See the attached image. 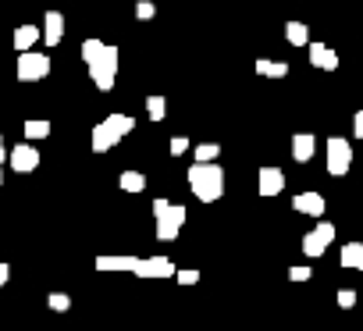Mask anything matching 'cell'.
I'll list each match as a JSON object with an SVG mask.
<instances>
[{"mask_svg":"<svg viewBox=\"0 0 363 331\" xmlns=\"http://www.w3.org/2000/svg\"><path fill=\"white\" fill-rule=\"evenodd\" d=\"M0 186H4V175H0Z\"/></svg>","mask_w":363,"mask_h":331,"instance_id":"836d02e7","label":"cell"},{"mask_svg":"<svg viewBox=\"0 0 363 331\" xmlns=\"http://www.w3.org/2000/svg\"><path fill=\"white\" fill-rule=\"evenodd\" d=\"M139 278H150V281H157V278H174L178 274V267L167 260V257H143V264H139V271H135Z\"/></svg>","mask_w":363,"mask_h":331,"instance_id":"9c48e42d","label":"cell"},{"mask_svg":"<svg viewBox=\"0 0 363 331\" xmlns=\"http://www.w3.org/2000/svg\"><path fill=\"white\" fill-rule=\"evenodd\" d=\"M153 218H157V239H160V242H174L189 214H186V207H182V203L153 200Z\"/></svg>","mask_w":363,"mask_h":331,"instance_id":"3957f363","label":"cell"},{"mask_svg":"<svg viewBox=\"0 0 363 331\" xmlns=\"http://www.w3.org/2000/svg\"><path fill=\"white\" fill-rule=\"evenodd\" d=\"M310 64L320 72H338V54L324 43H310Z\"/></svg>","mask_w":363,"mask_h":331,"instance_id":"7c38bea8","label":"cell"},{"mask_svg":"<svg viewBox=\"0 0 363 331\" xmlns=\"http://www.w3.org/2000/svg\"><path fill=\"white\" fill-rule=\"evenodd\" d=\"M349 168H352V146L342 135H331L328 139V175L342 179V175H349Z\"/></svg>","mask_w":363,"mask_h":331,"instance_id":"5b68a950","label":"cell"},{"mask_svg":"<svg viewBox=\"0 0 363 331\" xmlns=\"http://www.w3.org/2000/svg\"><path fill=\"white\" fill-rule=\"evenodd\" d=\"M338 264L349 271H363V242H345L338 253Z\"/></svg>","mask_w":363,"mask_h":331,"instance_id":"e0dca14e","label":"cell"},{"mask_svg":"<svg viewBox=\"0 0 363 331\" xmlns=\"http://www.w3.org/2000/svg\"><path fill=\"white\" fill-rule=\"evenodd\" d=\"M8 157H11V153H8V146H4V139H0V164H4Z\"/></svg>","mask_w":363,"mask_h":331,"instance_id":"d6a6232c","label":"cell"},{"mask_svg":"<svg viewBox=\"0 0 363 331\" xmlns=\"http://www.w3.org/2000/svg\"><path fill=\"white\" fill-rule=\"evenodd\" d=\"M313 278V267L299 264V267H289V281H310Z\"/></svg>","mask_w":363,"mask_h":331,"instance_id":"4316f807","label":"cell"},{"mask_svg":"<svg viewBox=\"0 0 363 331\" xmlns=\"http://www.w3.org/2000/svg\"><path fill=\"white\" fill-rule=\"evenodd\" d=\"M47 306H50V310H57V313H65V310H72V296H65V292H50Z\"/></svg>","mask_w":363,"mask_h":331,"instance_id":"d4e9b609","label":"cell"},{"mask_svg":"<svg viewBox=\"0 0 363 331\" xmlns=\"http://www.w3.org/2000/svg\"><path fill=\"white\" fill-rule=\"evenodd\" d=\"M132 128H135V121H132L128 114H111V118H104V121L93 128L89 142H93V150H96V153H107V150H114V146H118Z\"/></svg>","mask_w":363,"mask_h":331,"instance_id":"7a4b0ae2","label":"cell"},{"mask_svg":"<svg viewBox=\"0 0 363 331\" xmlns=\"http://www.w3.org/2000/svg\"><path fill=\"white\" fill-rule=\"evenodd\" d=\"M146 114H150V121H164V114H167V100L164 96H146Z\"/></svg>","mask_w":363,"mask_h":331,"instance_id":"7402d4cb","label":"cell"},{"mask_svg":"<svg viewBox=\"0 0 363 331\" xmlns=\"http://www.w3.org/2000/svg\"><path fill=\"white\" fill-rule=\"evenodd\" d=\"M47 135H50V121H43V118L26 121V139H29V142H40V139H47Z\"/></svg>","mask_w":363,"mask_h":331,"instance_id":"44dd1931","label":"cell"},{"mask_svg":"<svg viewBox=\"0 0 363 331\" xmlns=\"http://www.w3.org/2000/svg\"><path fill=\"white\" fill-rule=\"evenodd\" d=\"M335 242V225H328V221H320L317 228H310L306 235H303V253L313 260V257H324V249Z\"/></svg>","mask_w":363,"mask_h":331,"instance_id":"52a82bcc","label":"cell"},{"mask_svg":"<svg viewBox=\"0 0 363 331\" xmlns=\"http://www.w3.org/2000/svg\"><path fill=\"white\" fill-rule=\"evenodd\" d=\"M11 172H18V175H33L36 168H40V150L33 146V142H18L15 150H11Z\"/></svg>","mask_w":363,"mask_h":331,"instance_id":"ba28073f","label":"cell"},{"mask_svg":"<svg viewBox=\"0 0 363 331\" xmlns=\"http://www.w3.org/2000/svg\"><path fill=\"white\" fill-rule=\"evenodd\" d=\"M89 79L100 93H111L114 89V79H118V47H104V54L89 64Z\"/></svg>","mask_w":363,"mask_h":331,"instance_id":"277c9868","label":"cell"},{"mask_svg":"<svg viewBox=\"0 0 363 331\" xmlns=\"http://www.w3.org/2000/svg\"><path fill=\"white\" fill-rule=\"evenodd\" d=\"M50 75V57L40 54V50H29V54H18V79L22 82H40Z\"/></svg>","mask_w":363,"mask_h":331,"instance_id":"8992f818","label":"cell"},{"mask_svg":"<svg viewBox=\"0 0 363 331\" xmlns=\"http://www.w3.org/2000/svg\"><path fill=\"white\" fill-rule=\"evenodd\" d=\"M218 153H221L218 142H200V146H196V164H214Z\"/></svg>","mask_w":363,"mask_h":331,"instance_id":"cb8c5ba5","label":"cell"},{"mask_svg":"<svg viewBox=\"0 0 363 331\" xmlns=\"http://www.w3.org/2000/svg\"><path fill=\"white\" fill-rule=\"evenodd\" d=\"M157 15V4H153V0H139V4H135V18L139 22H150Z\"/></svg>","mask_w":363,"mask_h":331,"instance_id":"484cf974","label":"cell"},{"mask_svg":"<svg viewBox=\"0 0 363 331\" xmlns=\"http://www.w3.org/2000/svg\"><path fill=\"white\" fill-rule=\"evenodd\" d=\"M118 186H121L125 193H143V189H146V175H143V172H121Z\"/></svg>","mask_w":363,"mask_h":331,"instance_id":"ffe728a7","label":"cell"},{"mask_svg":"<svg viewBox=\"0 0 363 331\" xmlns=\"http://www.w3.org/2000/svg\"><path fill=\"white\" fill-rule=\"evenodd\" d=\"M8 278H11V267H8V264H0V288L8 285Z\"/></svg>","mask_w":363,"mask_h":331,"instance_id":"1f68e13d","label":"cell"},{"mask_svg":"<svg viewBox=\"0 0 363 331\" xmlns=\"http://www.w3.org/2000/svg\"><path fill=\"white\" fill-rule=\"evenodd\" d=\"M139 257H96V271H128L135 274L139 271Z\"/></svg>","mask_w":363,"mask_h":331,"instance_id":"2e32d148","label":"cell"},{"mask_svg":"<svg viewBox=\"0 0 363 331\" xmlns=\"http://www.w3.org/2000/svg\"><path fill=\"white\" fill-rule=\"evenodd\" d=\"M257 189H260V196H278V193L285 189V175H281V168H260Z\"/></svg>","mask_w":363,"mask_h":331,"instance_id":"30bf717a","label":"cell"},{"mask_svg":"<svg viewBox=\"0 0 363 331\" xmlns=\"http://www.w3.org/2000/svg\"><path fill=\"white\" fill-rule=\"evenodd\" d=\"M61 40H65V15L61 11H47V18H43V43L57 47Z\"/></svg>","mask_w":363,"mask_h":331,"instance_id":"8fae6325","label":"cell"},{"mask_svg":"<svg viewBox=\"0 0 363 331\" xmlns=\"http://www.w3.org/2000/svg\"><path fill=\"white\" fill-rule=\"evenodd\" d=\"M189 189L196 193L200 203H218L225 193V172L218 164H193L189 168Z\"/></svg>","mask_w":363,"mask_h":331,"instance_id":"6da1fadb","label":"cell"},{"mask_svg":"<svg viewBox=\"0 0 363 331\" xmlns=\"http://www.w3.org/2000/svg\"><path fill=\"white\" fill-rule=\"evenodd\" d=\"M292 211H296V214L320 218V214H324V196H320V193H299V196L292 200Z\"/></svg>","mask_w":363,"mask_h":331,"instance_id":"5bb4252c","label":"cell"},{"mask_svg":"<svg viewBox=\"0 0 363 331\" xmlns=\"http://www.w3.org/2000/svg\"><path fill=\"white\" fill-rule=\"evenodd\" d=\"M285 40L292 47H310V29L303 22H285Z\"/></svg>","mask_w":363,"mask_h":331,"instance_id":"d6986e66","label":"cell"},{"mask_svg":"<svg viewBox=\"0 0 363 331\" xmlns=\"http://www.w3.org/2000/svg\"><path fill=\"white\" fill-rule=\"evenodd\" d=\"M104 47H107L104 40H86V43H82V61H86V68H89V64H93V61L104 54Z\"/></svg>","mask_w":363,"mask_h":331,"instance_id":"603a6c76","label":"cell"},{"mask_svg":"<svg viewBox=\"0 0 363 331\" xmlns=\"http://www.w3.org/2000/svg\"><path fill=\"white\" fill-rule=\"evenodd\" d=\"M313 150H317L313 132H296V135H292V160L306 164V160H313Z\"/></svg>","mask_w":363,"mask_h":331,"instance_id":"4fadbf2b","label":"cell"},{"mask_svg":"<svg viewBox=\"0 0 363 331\" xmlns=\"http://www.w3.org/2000/svg\"><path fill=\"white\" fill-rule=\"evenodd\" d=\"M352 135L363 139V111H356V118H352Z\"/></svg>","mask_w":363,"mask_h":331,"instance_id":"4dcf8cb0","label":"cell"},{"mask_svg":"<svg viewBox=\"0 0 363 331\" xmlns=\"http://www.w3.org/2000/svg\"><path fill=\"white\" fill-rule=\"evenodd\" d=\"M338 306L342 310H352L356 306V288H338Z\"/></svg>","mask_w":363,"mask_h":331,"instance_id":"83f0119b","label":"cell"},{"mask_svg":"<svg viewBox=\"0 0 363 331\" xmlns=\"http://www.w3.org/2000/svg\"><path fill=\"white\" fill-rule=\"evenodd\" d=\"M253 72H257L260 79H285V75H289V64H285V61H267V57H260V61L253 64Z\"/></svg>","mask_w":363,"mask_h":331,"instance_id":"ac0fdd59","label":"cell"},{"mask_svg":"<svg viewBox=\"0 0 363 331\" xmlns=\"http://www.w3.org/2000/svg\"><path fill=\"white\" fill-rule=\"evenodd\" d=\"M40 36H43V29H36V26H18L15 36H11V43H15L18 54H29V50L40 43Z\"/></svg>","mask_w":363,"mask_h":331,"instance_id":"9a60e30c","label":"cell"},{"mask_svg":"<svg viewBox=\"0 0 363 331\" xmlns=\"http://www.w3.org/2000/svg\"><path fill=\"white\" fill-rule=\"evenodd\" d=\"M186 150H189V139H186V135H174V139H171V153H174V157H182Z\"/></svg>","mask_w":363,"mask_h":331,"instance_id":"f546056e","label":"cell"},{"mask_svg":"<svg viewBox=\"0 0 363 331\" xmlns=\"http://www.w3.org/2000/svg\"><path fill=\"white\" fill-rule=\"evenodd\" d=\"M174 278H178V285H196V281H200V271H193V267H186V271H178Z\"/></svg>","mask_w":363,"mask_h":331,"instance_id":"f1b7e54d","label":"cell"}]
</instances>
